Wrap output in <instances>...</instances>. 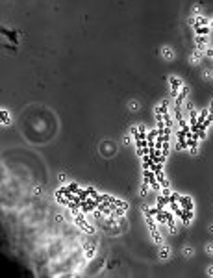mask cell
Segmentation results:
<instances>
[{"label": "cell", "instance_id": "1", "mask_svg": "<svg viewBox=\"0 0 213 278\" xmlns=\"http://www.w3.org/2000/svg\"><path fill=\"white\" fill-rule=\"evenodd\" d=\"M143 178H145V182H146V184L150 186V187H152L154 191H156V189H159V187H161V186H159V182H158V178H156V174L152 173L150 169H146V171H145V174H143Z\"/></svg>", "mask_w": 213, "mask_h": 278}, {"label": "cell", "instance_id": "2", "mask_svg": "<svg viewBox=\"0 0 213 278\" xmlns=\"http://www.w3.org/2000/svg\"><path fill=\"white\" fill-rule=\"evenodd\" d=\"M74 222H76V226H78L80 230L87 232V234H93V232H94V228H91V224H87V222H85V219H83V213H78V215H74Z\"/></svg>", "mask_w": 213, "mask_h": 278}, {"label": "cell", "instance_id": "3", "mask_svg": "<svg viewBox=\"0 0 213 278\" xmlns=\"http://www.w3.org/2000/svg\"><path fill=\"white\" fill-rule=\"evenodd\" d=\"M174 215H178V217H180V221H182L184 224H189V222H191V219H193V210H184V208H178V210L174 211Z\"/></svg>", "mask_w": 213, "mask_h": 278}, {"label": "cell", "instance_id": "4", "mask_svg": "<svg viewBox=\"0 0 213 278\" xmlns=\"http://www.w3.org/2000/svg\"><path fill=\"white\" fill-rule=\"evenodd\" d=\"M169 83H170V87H172V97H178V89L184 87L182 80L176 78V76H170V78H169Z\"/></svg>", "mask_w": 213, "mask_h": 278}, {"label": "cell", "instance_id": "5", "mask_svg": "<svg viewBox=\"0 0 213 278\" xmlns=\"http://www.w3.org/2000/svg\"><path fill=\"white\" fill-rule=\"evenodd\" d=\"M178 204H180V208H184V210H193V200H191L189 197H180Z\"/></svg>", "mask_w": 213, "mask_h": 278}, {"label": "cell", "instance_id": "6", "mask_svg": "<svg viewBox=\"0 0 213 278\" xmlns=\"http://www.w3.org/2000/svg\"><path fill=\"white\" fill-rule=\"evenodd\" d=\"M167 206H169V197H163V195H161V197H158V204H156V208H158V210H165Z\"/></svg>", "mask_w": 213, "mask_h": 278}, {"label": "cell", "instance_id": "7", "mask_svg": "<svg viewBox=\"0 0 213 278\" xmlns=\"http://www.w3.org/2000/svg\"><path fill=\"white\" fill-rule=\"evenodd\" d=\"M167 108H169V102H167V100H165V102H161V104H159L158 108H156V115H167V113H169V110H167Z\"/></svg>", "mask_w": 213, "mask_h": 278}, {"label": "cell", "instance_id": "8", "mask_svg": "<svg viewBox=\"0 0 213 278\" xmlns=\"http://www.w3.org/2000/svg\"><path fill=\"white\" fill-rule=\"evenodd\" d=\"M143 211H145V215H146V217H156V213H158L159 210H158V208H148V206H145Z\"/></svg>", "mask_w": 213, "mask_h": 278}, {"label": "cell", "instance_id": "9", "mask_svg": "<svg viewBox=\"0 0 213 278\" xmlns=\"http://www.w3.org/2000/svg\"><path fill=\"white\" fill-rule=\"evenodd\" d=\"M135 139H146V132H145V126L139 124V128H137V135H134Z\"/></svg>", "mask_w": 213, "mask_h": 278}, {"label": "cell", "instance_id": "10", "mask_svg": "<svg viewBox=\"0 0 213 278\" xmlns=\"http://www.w3.org/2000/svg\"><path fill=\"white\" fill-rule=\"evenodd\" d=\"M206 43H208V37H204V35H196V45H198L200 48H204V47H206Z\"/></svg>", "mask_w": 213, "mask_h": 278}, {"label": "cell", "instance_id": "11", "mask_svg": "<svg viewBox=\"0 0 213 278\" xmlns=\"http://www.w3.org/2000/svg\"><path fill=\"white\" fill-rule=\"evenodd\" d=\"M148 169H150L154 174H156V173H161V163H154V162H152L150 165H148Z\"/></svg>", "mask_w": 213, "mask_h": 278}, {"label": "cell", "instance_id": "12", "mask_svg": "<svg viewBox=\"0 0 213 278\" xmlns=\"http://www.w3.org/2000/svg\"><path fill=\"white\" fill-rule=\"evenodd\" d=\"M195 30H196V34H198V35H204V37L209 34V26H204V28H198V26H196Z\"/></svg>", "mask_w": 213, "mask_h": 278}, {"label": "cell", "instance_id": "13", "mask_svg": "<svg viewBox=\"0 0 213 278\" xmlns=\"http://www.w3.org/2000/svg\"><path fill=\"white\" fill-rule=\"evenodd\" d=\"M0 119H2V122H4V124H9V115H8V111H6V110L0 111Z\"/></svg>", "mask_w": 213, "mask_h": 278}, {"label": "cell", "instance_id": "14", "mask_svg": "<svg viewBox=\"0 0 213 278\" xmlns=\"http://www.w3.org/2000/svg\"><path fill=\"white\" fill-rule=\"evenodd\" d=\"M69 191H70V193H74V195H76L78 193V191H80V187H78V184H69V186H65Z\"/></svg>", "mask_w": 213, "mask_h": 278}, {"label": "cell", "instance_id": "15", "mask_svg": "<svg viewBox=\"0 0 213 278\" xmlns=\"http://www.w3.org/2000/svg\"><path fill=\"white\" fill-rule=\"evenodd\" d=\"M4 34H6L9 39H11V41H17V34H15V32H9V30L6 32V30H4Z\"/></svg>", "mask_w": 213, "mask_h": 278}, {"label": "cell", "instance_id": "16", "mask_svg": "<svg viewBox=\"0 0 213 278\" xmlns=\"http://www.w3.org/2000/svg\"><path fill=\"white\" fill-rule=\"evenodd\" d=\"M178 198H180V195H178V193H170L169 202H178Z\"/></svg>", "mask_w": 213, "mask_h": 278}, {"label": "cell", "instance_id": "17", "mask_svg": "<svg viewBox=\"0 0 213 278\" xmlns=\"http://www.w3.org/2000/svg\"><path fill=\"white\" fill-rule=\"evenodd\" d=\"M163 56H165L167 59H170V58H172V52H170V48H163Z\"/></svg>", "mask_w": 213, "mask_h": 278}, {"label": "cell", "instance_id": "18", "mask_svg": "<svg viewBox=\"0 0 213 278\" xmlns=\"http://www.w3.org/2000/svg\"><path fill=\"white\" fill-rule=\"evenodd\" d=\"M148 187H150V186H148L146 182H145V184L141 186V195H146V193H148Z\"/></svg>", "mask_w": 213, "mask_h": 278}, {"label": "cell", "instance_id": "19", "mask_svg": "<svg viewBox=\"0 0 213 278\" xmlns=\"http://www.w3.org/2000/svg\"><path fill=\"white\" fill-rule=\"evenodd\" d=\"M196 137L198 139H206V130H198L196 132Z\"/></svg>", "mask_w": 213, "mask_h": 278}, {"label": "cell", "instance_id": "20", "mask_svg": "<svg viewBox=\"0 0 213 278\" xmlns=\"http://www.w3.org/2000/svg\"><path fill=\"white\" fill-rule=\"evenodd\" d=\"M163 197H170V191H169V187H163V193H161Z\"/></svg>", "mask_w": 213, "mask_h": 278}, {"label": "cell", "instance_id": "21", "mask_svg": "<svg viewBox=\"0 0 213 278\" xmlns=\"http://www.w3.org/2000/svg\"><path fill=\"white\" fill-rule=\"evenodd\" d=\"M200 56H202V54H200V50H198V52H195V54H193V61L200 59Z\"/></svg>", "mask_w": 213, "mask_h": 278}, {"label": "cell", "instance_id": "22", "mask_svg": "<svg viewBox=\"0 0 213 278\" xmlns=\"http://www.w3.org/2000/svg\"><path fill=\"white\" fill-rule=\"evenodd\" d=\"M167 256H169V250L163 249V250H161V258H167Z\"/></svg>", "mask_w": 213, "mask_h": 278}, {"label": "cell", "instance_id": "23", "mask_svg": "<svg viewBox=\"0 0 213 278\" xmlns=\"http://www.w3.org/2000/svg\"><path fill=\"white\" fill-rule=\"evenodd\" d=\"M209 113H213V100H211V104H209Z\"/></svg>", "mask_w": 213, "mask_h": 278}, {"label": "cell", "instance_id": "24", "mask_svg": "<svg viewBox=\"0 0 213 278\" xmlns=\"http://www.w3.org/2000/svg\"><path fill=\"white\" fill-rule=\"evenodd\" d=\"M208 252H209V254H213V247H208Z\"/></svg>", "mask_w": 213, "mask_h": 278}, {"label": "cell", "instance_id": "25", "mask_svg": "<svg viewBox=\"0 0 213 278\" xmlns=\"http://www.w3.org/2000/svg\"><path fill=\"white\" fill-rule=\"evenodd\" d=\"M208 273H209V274L213 276V267H209V271H208Z\"/></svg>", "mask_w": 213, "mask_h": 278}, {"label": "cell", "instance_id": "26", "mask_svg": "<svg viewBox=\"0 0 213 278\" xmlns=\"http://www.w3.org/2000/svg\"><path fill=\"white\" fill-rule=\"evenodd\" d=\"M211 26H213V23H211Z\"/></svg>", "mask_w": 213, "mask_h": 278}]
</instances>
